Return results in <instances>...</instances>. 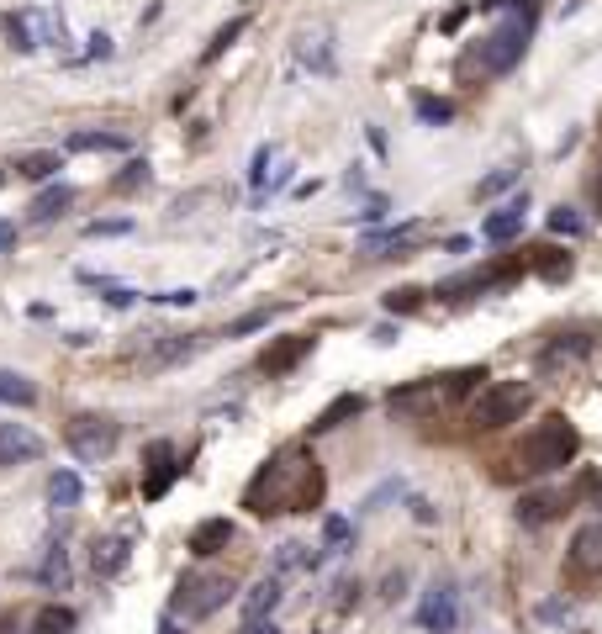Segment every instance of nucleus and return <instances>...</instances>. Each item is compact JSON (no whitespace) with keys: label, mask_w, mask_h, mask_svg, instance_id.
<instances>
[{"label":"nucleus","mask_w":602,"mask_h":634,"mask_svg":"<svg viewBox=\"0 0 602 634\" xmlns=\"http://www.w3.org/2000/svg\"><path fill=\"white\" fill-rule=\"evenodd\" d=\"M323 492H328V476H323V465H317V455L307 450V444H286V450H275L249 476L243 508H249L254 518L312 513V508H323Z\"/></svg>","instance_id":"nucleus-1"},{"label":"nucleus","mask_w":602,"mask_h":634,"mask_svg":"<svg viewBox=\"0 0 602 634\" xmlns=\"http://www.w3.org/2000/svg\"><path fill=\"white\" fill-rule=\"evenodd\" d=\"M476 381H486L481 365H460V370H444V376H423V381H407L386 397V413L402 418V423H434L439 413H449L460 397Z\"/></svg>","instance_id":"nucleus-2"},{"label":"nucleus","mask_w":602,"mask_h":634,"mask_svg":"<svg viewBox=\"0 0 602 634\" xmlns=\"http://www.w3.org/2000/svg\"><path fill=\"white\" fill-rule=\"evenodd\" d=\"M576 455H581L576 423L566 413H550V418H539L529 434H523V444L513 450V465L523 476H550V471H560V465H571Z\"/></svg>","instance_id":"nucleus-3"},{"label":"nucleus","mask_w":602,"mask_h":634,"mask_svg":"<svg viewBox=\"0 0 602 634\" xmlns=\"http://www.w3.org/2000/svg\"><path fill=\"white\" fill-rule=\"evenodd\" d=\"M529 402H534L529 381H486L476 397H470V428H476V434H497V428L518 423L529 413Z\"/></svg>","instance_id":"nucleus-4"},{"label":"nucleus","mask_w":602,"mask_h":634,"mask_svg":"<svg viewBox=\"0 0 602 634\" xmlns=\"http://www.w3.org/2000/svg\"><path fill=\"white\" fill-rule=\"evenodd\" d=\"M233 592H238V582H233L228 571L191 566V571H185L180 582H175V603H169V608H175L180 619H212L217 608H228V603H233Z\"/></svg>","instance_id":"nucleus-5"},{"label":"nucleus","mask_w":602,"mask_h":634,"mask_svg":"<svg viewBox=\"0 0 602 634\" xmlns=\"http://www.w3.org/2000/svg\"><path fill=\"white\" fill-rule=\"evenodd\" d=\"M529 37H534V16H529V11H513L507 22H497L492 32L481 37V48H476L481 74H507V69H518V59L529 53Z\"/></svg>","instance_id":"nucleus-6"},{"label":"nucleus","mask_w":602,"mask_h":634,"mask_svg":"<svg viewBox=\"0 0 602 634\" xmlns=\"http://www.w3.org/2000/svg\"><path fill=\"white\" fill-rule=\"evenodd\" d=\"M117 439H122V423L106 418V413H74L69 428H64V444H69L80 460H90V465L117 450Z\"/></svg>","instance_id":"nucleus-7"},{"label":"nucleus","mask_w":602,"mask_h":634,"mask_svg":"<svg viewBox=\"0 0 602 634\" xmlns=\"http://www.w3.org/2000/svg\"><path fill=\"white\" fill-rule=\"evenodd\" d=\"M566 576H571V582H592V576H602V518H592V524H581L571 534Z\"/></svg>","instance_id":"nucleus-8"},{"label":"nucleus","mask_w":602,"mask_h":634,"mask_svg":"<svg viewBox=\"0 0 602 634\" xmlns=\"http://www.w3.org/2000/svg\"><path fill=\"white\" fill-rule=\"evenodd\" d=\"M175 476H180L175 444H169V439H154V444H148V455H143V497L159 502L169 487H175Z\"/></svg>","instance_id":"nucleus-9"},{"label":"nucleus","mask_w":602,"mask_h":634,"mask_svg":"<svg viewBox=\"0 0 602 634\" xmlns=\"http://www.w3.org/2000/svg\"><path fill=\"white\" fill-rule=\"evenodd\" d=\"M312 349H317L312 333H286V339H275L265 354H259V370H265V376H291Z\"/></svg>","instance_id":"nucleus-10"},{"label":"nucleus","mask_w":602,"mask_h":634,"mask_svg":"<svg viewBox=\"0 0 602 634\" xmlns=\"http://www.w3.org/2000/svg\"><path fill=\"white\" fill-rule=\"evenodd\" d=\"M523 217H529V196H513L507 207H497L492 217L481 222V238L486 244H513V238L523 233Z\"/></svg>","instance_id":"nucleus-11"},{"label":"nucleus","mask_w":602,"mask_h":634,"mask_svg":"<svg viewBox=\"0 0 602 634\" xmlns=\"http://www.w3.org/2000/svg\"><path fill=\"white\" fill-rule=\"evenodd\" d=\"M43 455V439L22 423H0V465H27Z\"/></svg>","instance_id":"nucleus-12"},{"label":"nucleus","mask_w":602,"mask_h":634,"mask_svg":"<svg viewBox=\"0 0 602 634\" xmlns=\"http://www.w3.org/2000/svg\"><path fill=\"white\" fill-rule=\"evenodd\" d=\"M360 413H365V397L360 391H344V397H333L323 413L312 418V434H333V428H344L349 418H360Z\"/></svg>","instance_id":"nucleus-13"},{"label":"nucleus","mask_w":602,"mask_h":634,"mask_svg":"<svg viewBox=\"0 0 602 634\" xmlns=\"http://www.w3.org/2000/svg\"><path fill=\"white\" fill-rule=\"evenodd\" d=\"M418 624H423V629H439V634L455 629V624H460L455 592H449V587H434V598H428V603L418 608Z\"/></svg>","instance_id":"nucleus-14"},{"label":"nucleus","mask_w":602,"mask_h":634,"mask_svg":"<svg viewBox=\"0 0 602 634\" xmlns=\"http://www.w3.org/2000/svg\"><path fill=\"white\" fill-rule=\"evenodd\" d=\"M228 545H233V524H228V518H206V524L191 529V550L201 555V561H206V555H217V550H228Z\"/></svg>","instance_id":"nucleus-15"},{"label":"nucleus","mask_w":602,"mask_h":634,"mask_svg":"<svg viewBox=\"0 0 602 634\" xmlns=\"http://www.w3.org/2000/svg\"><path fill=\"white\" fill-rule=\"evenodd\" d=\"M566 502H571V492H529L518 502V518H523V524H550Z\"/></svg>","instance_id":"nucleus-16"},{"label":"nucleus","mask_w":602,"mask_h":634,"mask_svg":"<svg viewBox=\"0 0 602 634\" xmlns=\"http://www.w3.org/2000/svg\"><path fill=\"white\" fill-rule=\"evenodd\" d=\"M80 497H85V481L74 476V471H53L48 476V508L69 513V508H80Z\"/></svg>","instance_id":"nucleus-17"},{"label":"nucleus","mask_w":602,"mask_h":634,"mask_svg":"<svg viewBox=\"0 0 602 634\" xmlns=\"http://www.w3.org/2000/svg\"><path fill=\"white\" fill-rule=\"evenodd\" d=\"M275 603H280V582L275 576H265V582H259L249 598H243V624H259V619H270L275 613Z\"/></svg>","instance_id":"nucleus-18"},{"label":"nucleus","mask_w":602,"mask_h":634,"mask_svg":"<svg viewBox=\"0 0 602 634\" xmlns=\"http://www.w3.org/2000/svg\"><path fill=\"white\" fill-rule=\"evenodd\" d=\"M90 566H96V576H117L127 566V539H96V555H90Z\"/></svg>","instance_id":"nucleus-19"},{"label":"nucleus","mask_w":602,"mask_h":634,"mask_svg":"<svg viewBox=\"0 0 602 634\" xmlns=\"http://www.w3.org/2000/svg\"><path fill=\"white\" fill-rule=\"evenodd\" d=\"M69 201H74V191H69V185H48V191H43V196H37L32 207H27V217H32V222H53V217H64V207H69Z\"/></svg>","instance_id":"nucleus-20"},{"label":"nucleus","mask_w":602,"mask_h":634,"mask_svg":"<svg viewBox=\"0 0 602 634\" xmlns=\"http://www.w3.org/2000/svg\"><path fill=\"white\" fill-rule=\"evenodd\" d=\"M69 148L74 154H122L127 133H69Z\"/></svg>","instance_id":"nucleus-21"},{"label":"nucleus","mask_w":602,"mask_h":634,"mask_svg":"<svg viewBox=\"0 0 602 634\" xmlns=\"http://www.w3.org/2000/svg\"><path fill=\"white\" fill-rule=\"evenodd\" d=\"M74 608L64 603H48V608H37V619H32V634H74Z\"/></svg>","instance_id":"nucleus-22"},{"label":"nucleus","mask_w":602,"mask_h":634,"mask_svg":"<svg viewBox=\"0 0 602 634\" xmlns=\"http://www.w3.org/2000/svg\"><path fill=\"white\" fill-rule=\"evenodd\" d=\"M0 402L32 407V402H37V386H32L27 376H16V370H0Z\"/></svg>","instance_id":"nucleus-23"},{"label":"nucleus","mask_w":602,"mask_h":634,"mask_svg":"<svg viewBox=\"0 0 602 634\" xmlns=\"http://www.w3.org/2000/svg\"><path fill=\"white\" fill-rule=\"evenodd\" d=\"M529 270H539L544 281H566V275H571V254H560V249H534Z\"/></svg>","instance_id":"nucleus-24"},{"label":"nucleus","mask_w":602,"mask_h":634,"mask_svg":"<svg viewBox=\"0 0 602 634\" xmlns=\"http://www.w3.org/2000/svg\"><path fill=\"white\" fill-rule=\"evenodd\" d=\"M243 27H249V16H233L228 27H217V37H212V43H206V53H201V64H217L222 53H228L238 37H243Z\"/></svg>","instance_id":"nucleus-25"},{"label":"nucleus","mask_w":602,"mask_h":634,"mask_svg":"<svg viewBox=\"0 0 602 634\" xmlns=\"http://www.w3.org/2000/svg\"><path fill=\"white\" fill-rule=\"evenodd\" d=\"M418 122L444 127V122H455V106H449V101H434V96H418Z\"/></svg>","instance_id":"nucleus-26"},{"label":"nucleus","mask_w":602,"mask_h":634,"mask_svg":"<svg viewBox=\"0 0 602 634\" xmlns=\"http://www.w3.org/2000/svg\"><path fill=\"white\" fill-rule=\"evenodd\" d=\"M16 170H22L27 180H53V170H59V154H27Z\"/></svg>","instance_id":"nucleus-27"},{"label":"nucleus","mask_w":602,"mask_h":634,"mask_svg":"<svg viewBox=\"0 0 602 634\" xmlns=\"http://www.w3.org/2000/svg\"><path fill=\"white\" fill-rule=\"evenodd\" d=\"M550 233H566V238H581L587 233V222L576 217V207H555L550 212Z\"/></svg>","instance_id":"nucleus-28"},{"label":"nucleus","mask_w":602,"mask_h":634,"mask_svg":"<svg viewBox=\"0 0 602 634\" xmlns=\"http://www.w3.org/2000/svg\"><path fill=\"white\" fill-rule=\"evenodd\" d=\"M138 185H148V159H133L127 170L111 180V191H138Z\"/></svg>","instance_id":"nucleus-29"},{"label":"nucleus","mask_w":602,"mask_h":634,"mask_svg":"<svg viewBox=\"0 0 602 634\" xmlns=\"http://www.w3.org/2000/svg\"><path fill=\"white\" fill-rule=\"evenodd\" d=\"M418 307H423V291H418V286L386 291V312H418Z\"/></svg>","instance_id":"nucleus-30"},{"label":"nucleus","mask_w":602,"mask_h":634,"mask_svg":"<svg viewBox=\"0 0 602 634\" xmlns=\"http://www.w3.org/2000/svg\"><path fill=\"white\" fill-rule=\"evenodd\" d=\"M513 180H518V170H497V175H486V180L476 185V201H492V196H502Z\"/></svg>","instance_id":"nucleus-31"},{"label":"nucleus","mask_w":602,"mask_h":634,"mask_svg":"<svg viewBox=\"0 0 602 634\" xmlns=\"http://www.w3.org/2000/svg\"><path fill=\"white\" fill-rule=\"evenodd\" d=\"M43 582H48V587H64V582H69V566H64V545H53V550H48Z\"/></svg>","instance_id":"nucleus-32"},{"label":"nucleus","mask_w":602,"mask_h":634,"mask_svg":"<svg viewBox=\"0 0 602 634\" xmlns=\"http://www.w3.org/2000/svg\"><path fill=\"white\" fill-rule=\"evenodd\" d=\"M576 497H587L592 508L602 513V471H581V481H576Z\"/></svg>","instance_id":"nucleus-33"},{"label":"nucleus","mask_w":602,"mask_h":634,"mask_svg":"<svg viewBox=\"0 0 602 634\" xmlns=\"http://www.w3.org/2000/svg\"><path fill=\"white\" fill-rule=\"evenodd\" d=\"M349 534H354V529H349V518H328V524H323V545H328V550H344V545H349Z\"/></svg>","instance_id":"nucleus-34"},{"label":"nucleus","mask_w":602,"mask_h":634,"mask_svg":"<svg viewBox=\"0 0 602 634\" xmlns=\"http://www.w3.org/2000/svg\"><path fill=\"white\" fill-rule=\"evenodd\" d=\"M275 312H280V307H265V312H249V317H238V323H228V339H238V333H254V328H265Z\"/></svg>","instance_id":"nucleus-35"},{"label":"nucleus","mask_w":602,"mask_h":634,"mask_svg":"<svg viewBox=\"0 0 602 634\" xmlns=\"http://www.w3.org/2000/svg\"><path fill=\"white\" fill-rule=\"evenodd\" d=\"M85 233H90V238H117V233H133V222H127V217H111V222H90Z\"/></svg>","instance_id":"nucleus-36"},{"label":"nucleus","mask_w":602,"mask_h":634,"mask_svg":"<svg viewBox=\"0 0 602 634\" xmlns=\"http://www.w3.org/2000/svg\"><path fill=\"white\" fill-rule=\"evenodd\" d=\"M154 302H169V307H191V302H196V291H191V286H185V291H159Z\"/></svg>","instance_id":"nucleus-37"},{"label":"nucleus","mask_w":602,"mask_h":634,"mask_svg":"<svg viewBox=\"0 0 602 634\" xmlns=\"http://www.w3.org/2000/svg\"><path fill=\"white\" fill-rule=\"evenodd\" d=\"M476 6H481V11H513V6H523V11H529L534 0H476Z\"/></svg>","instance_id":"nucleus-38"},{"label":"nucleus","mask_w":602,"mask_h":634,"mask_svg":"<svg viewBox=\"0 0 602 634\" xmlns=\"http://www.w3.org/2000/svg\"><path fill=\"white\" fill-rule=\"evenodd\" d=\"M133 296H138V291H127V286H106V302H111V307H133Z\"/></svg>","instance_id":"nucleus-39"},{"label":"nucleus","mask_w":602,"mask_h":634,"mask_svg":"<svg viewBox=\"0 0 602 634\" xmlns=\"http://www.w3.org/2000/svg\"><path fill=\"white\" fill-rule=\"evenodd\" d=\"M106 53H111V37L96 32V37H90V59H106Z\"/></svg>","instance_id":"nucleus-40"},{"label":"nucleus","mask_w":602,"mask_h":634,"mask_svg":"<svg viewBox=\"0 0 602 634\" xmlns=\"http://www.w3.org/2000/svg\"><path fill=\"white\" fill-rule=\"evenodd\" d=\"M265 164H270V148H259V154H254V170H249L254 185H265Z\"/></svg>","instance_id":"nucleus-41"},{"label":"nucleus","mask_w":602,"mask_h":634,"mask_svg":"<svg viewBox=\"0 0 602 634\" xmlns=\"http://www.w3.org/2000/svg\"><path fill=\"white\" fill-rule=\"evenodd\" d=\"M16 244V228H11V222H0V254H6Z\"/></svg>","instance_id":"nucleus-42"},{"label":"nucleus","mask_w":602,"mask_h":634,"mask_svg":"<svg viewBox=\"0 0 602 634\" xmlns=\"http://www.w3.org/2000/svg\"><path fill=\"white\" fill-rule=\"evenodd\" d=\"M249 629H254V634H280V629H275L270 619H259V624H249Z\"/></svg>","instance_id":"nucleus-43"},{"label":"nucleus","mask_w":602,"mask_h":634,"mask_svg":"<svg viewBox=\"0 0 602 634\" xmlns=\"http://www.w3.org/2000/svg\"><path fill=\"white\" fill-rule=\"evenodd\" d=\"M159 634H180V624H175V619H164V624H159Z\"/></svg>","instance_id":"nucleus-44"},{"label":"nucleus","mask_w":602,"mask_h":634,"mask_svg":"<svg viewBox=\"0 0 602 634\" xmlns=\"http://www.w3.org/2000/svg\"><path fill=\"white\" fill-rule=\"evenodd\" d=\"M592 201H597V207H602V175L592 180Z\"/></svg>","instance_id":"nucleus-45"},{"label":"nucleus","mask_w":602,"mask_h":634,"mask_svg":"<svg viewBox=\"0 0 602 634\" xmlns=\"http://www.w3.org/2000/svg\"><path fill=\"white\" fill-rule=\"evenodd\" d=\"M0 180H6V175H0Z\"/></svg>","instance_id":"nucleus-46"}]
</instances>
